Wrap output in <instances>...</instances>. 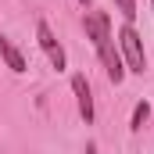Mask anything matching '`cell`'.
Wrapping results in <instances>:
<instances>
[{"label":"cell","mask_w":154,"mask_h":154,"mask_svg":"<svg viewBox=\"0 0 154 154\" xmlns=\"http://www.w3.org/2000/svg\"><path fill=\"white\" fill-rule=\"evenodd\" d=\"M151 14H154V0H151Z\"/></svg>","instance_id":"obj_10"},{"label":"cell","mask_w":154,"mask_h":154,"mask_svg":"<svg viewBox=\"0 0 154 154\" xmlns=\"http://www.w3.org/2000/svg\"><path fill=\"white\" fill-rule=\"evenodd\" d=\"M0 57H4V65H7L14 75H25V72H29V61H25V54H22V50H18L11 39L4 36V32H0Z\"/></svg>","instance_id":"obj_5"},{"label":"cell","mask_w":154,"mask_h":154,"mask_svg":"<svg viewBox=\"0 0 154 154\" xmlns=\"http://www.w3.org/2000/svg\"><path fill=\"white\" fill-rule=\"evenodd\" d=\"M79 4H82V7H90V0H79Z\"/></svg>","instance_id":"obj_9"},{"label":"cell","mask_w":154,"mask_h":154,"mask_svg":"<svg viewBox=\"0 0 154 154\" xmlns=\"http://www.w3.org/2000/svg\"><path fill=\"white\" fill-rule=\"evenodd\" d=\"M147 118H151V104H147V100H136V108H133V115H129V129L140 133V129L147 125Z\"/></svg>","instance_id":"obj_6"},{"label":"cell","mask_w":154,"mask_h":154,"mask_svg":"<svg viewBox=\"0 0 154 154\" xmlns=\"http://www.w3.org/2000/svg\"><path fill=\"white\" fill-rule=\"evenodd\" d=\"M86 154H97V143H93V140L86 143Z\"/></svg>","instance_id":"obj_8"},{"label":"cell","mask_w":154,"mask_h":154,"mask_svg":"<svg viewBox=\"0 0 154 154\" xmlns=\"http://www.w3.org/2000/svg\"><path fill=\"white\" fill-rule=\"evenodd\" d=\"M115 43H118L122 61H125V72L143 75V72H147V50H143V39H140V32H136V29L125 22V25L115 32Z\"/></svg>","instance_id":"obj_1"},{"label":"cell","mask_w":154,"mask_h":154,"mask_svg":"<svg viewBox=\"0 0 154 154\" xmlns=\"http://www.w3.org/2000/svg\"><path fill=\"white\" fill-rule=\"evenodd\" d=\"M115 7H118V14L133 25V18H136V0H115Z\"/></svg>","instance_id":"obj_7"},{"label":"cell","mask_w":154,"mask_h":154,"mask_svg":"<svg viewBox=\"0 0 154 154\" xmlns=\"http://www.w3.org/2000/svg\"><path fill=\"white\" fill-rule=\"evenodd\" d=\"M72 93H75V108H79V118L86 122V125H93V86H90V79L82 75V72H75L72 75Z\"/></svg>","instance_id":"obj_4"},{"label":"cell","mask_w":154,"mask_h":154,"mask_svg":"<svg viewBox=\"0 0 154 154\" xmlns=\"http://www.w3.org/2000/svg\"><path fill=\"white\" fill-rule=\"evenodd\" d=\"M36 47L43 50V57L50 61V68H57V72H65V68H68V54H65L61 39L54 36V29H50L43 18L36 22Z\"/></svg>","instance_id":"obj_3"},{"label":"cell","mask_w":154,"mask_h":154,"mask_svg":"<svg viewBox=\"0 0 154 154\" xmlns=\"http://www.w3.org/2000/svg\"><path fill=\"white\" fill-rule=\"evenodd\" d=\"M82 29H86L90 43L97 47V54H104V50H111V47H115V29H111V18H108V11H86V18H82Z\"/></svg>","instance_id":"obj_2"}]
</instances>
